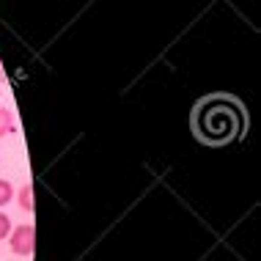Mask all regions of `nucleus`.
Listing matches in <instances>:
<instances>
[{
  "mask_svg": "<svg viewBox=\"0 0 261 261\" xmlns=\"http://www.w3.org/2000/svg\"><path fill=\"white\" fill-rule=\"evenodd\" d=\"M245 126H248V116H245V108L237 96L212 94L201 99L193 110V129L201 143L225 146L242 138Z\"/></svg>",
  "mask_w": 261,
  "mask_h": 261,
  "instance_id": "1",
  "label": "nucleus"
},
{
  "mask_svg": "<svg viewBox=\"0 0 261 261\" xmlns=\"http://www.w3.org/2000/svg\"><path fill=\"white\" fill-rule=\"evenodd\" d=\"M11 250L17 253V256H33V250H36V228L33 225H17V228L11 231Z\"/></svg>",
  "mask_w": 261,
  "mask_h": 261,
  "instance_id": "2",
  "label": "nucleus"
},
{
  "mask_svg": "<svg viewBox=\"0 0 261 261\" xmlns=\"http://www.w3.org/2000/svg\"><path fill=\"white\" fill-rule=\"evenodd\" d=\"M14 129H17V118H14V113L9 108H0V138L11 135Z\"/></svg>",
  "mask_w": 261,
  "mask_h": 261,
  "instance_id": "3",
  "label": "nucleus"
},
{
  "mask_svg": "<svg viewBox=\"0 0 261 261\" xmlns=\"http://www.w3.org/2000/svg\"><path fill=\"white\" fill-rule=\"evenodd\" d=\"M19 206H22L25 212L33 209V187L31 185H25L22 190H19Z\"/></svg>",
  "mask_w": 261,
  "mask_h": 261,
  "instance_id": "4",
  "label": "nucleus"
},
{
  "mask_svg": "<svg viewBox=\"0 0 261 261\" xmlns=\"http://www.w3.org/2000/svg\"><path fill=\"white\" fill-rule=\"evenodd\" d=\"M11 198H14V187L6 179H0V206H6Z\"/></svg>",
  "mask_w": 261,
  "mask_h": 261,
  "instance_id": "5",
  "label": "nucleus"
},
{
  "mask_svg": "<svg viewBox=\"0 0 261 261\" xmlns=\"http://www.w3.org/2000/svg\"><path fill=\"white\" fill-rule=\"evenodd\" d=\"M9 234H11V220H9V215L0 212V239H6Z\"/></svg>",
  "mask_w": 261,
  "mask_h": 261,
  "instance_id": "6",
  "label": "nucleus"
}]
</instances>
